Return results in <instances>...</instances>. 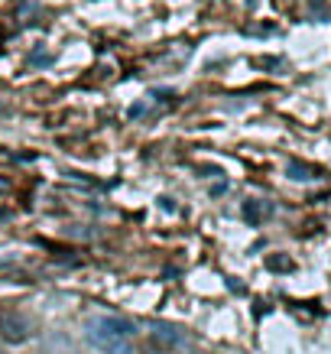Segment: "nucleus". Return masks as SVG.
<instances>
[{"label": "nucleus", "mask_w": 331, "mask_h": 354, "mask_svg": "<svg viewBox=\"0 0 331 354\" xmlns=\"http://www.w3.org/2000/svg\"><path fill=\"white\" fill-rule=\"evenodd\" d=\"M153 338L160 344H166V348H182L185 344V332L172 322H153Z\"/></svg>", "instance_id": "3"}, {"label": "nucleus", "mask_w": 331, "mask_h": 354, "mask_svg": "<svg viewBox=\"0 0 331 354\" xmlns=\"http://www.w3.org/2000/svg\"><path fill=\"white\" fill-rule=\"evenodd\" d=\"M267 267L273 270V273H292L296 263H292V257H286V254H273V257H267Z\"/></svg>", "instance_id": "6"}, {"label": "nucleus", "mask_w": 331, "mask_h": 354, "mask_svg": "<svg viewBox=\"0 0 331 354\" xmlns=\"http://www.w3.org/2000/svg\"><path fill=\"white\" fill-rule=\"evenodd\" d=\"M0 354H3V351H0Z\"/></svg>", "instance_id": "9"}, {"label": "nucleus", "mask_w": 331, "mask_h": 354, "mask_svg": "<svg viewBox=\"0 0 331 354\" xmlns=\"http://www.w3.org/2000/svg\"><path fill=\"white\" fill-rule=\"evenodd\" d=\"M30 322L23 319V315H3L0 319V335H3V342H13V344H20L30 338Z\"/></svg>", "instance_id": "2"}, {"label": "nucleus", "mask_w": 331, "mask_h": 354, "mask_svg": "<svg viewBox=\"0 0 331 354\" xmlns=\"http://www.w3.org/2000/svg\"><path fill=\"white\" fill-rule=\"evenodd\" d=\"M0 189L7 192V189H10V179H3V176H0Z\"/></svg>", "instance_id": "8"}, {"label": "nucleus", "mask_w": 331, "mask_h": 354, "mask_svg": "<svg viewBox=\"0 0 331 354\" xmlns=\"http://www.w3.org/2000/svg\"><path fill=\"white\" fill-rule=\"evenodd\" d=\"M104 351L107 354H133V344H130V338H127V342H111Z\"/></svg>", "instance_id": "7"}, {"label": "nucleus", "mask_w": 331, "mask_h": 354, "mask_svg": "<svg viewBox=\"0 0 331 354\" xmlns=\"http://www.w3.org/2000/svg\"><path fill=\"white\" fill-rule=\"evenodd\" d=\"M273 208L269 205H263V202H256V198H250V202H244V215H247V221L250 225H260L263 221V215H269Z\"/></svg>", "instance_id": "5"}, {"label": "nucleus", "mask_w": 331, "mask_h": 354, "mask_svg": "<svg viewBox=\"0 0 331 354\" xmlns=\"http://www.w3.org/2000/svg\"><path fill=\"white\" fill-rule=\"evenodd\" d=\"M286 176H289V179H296V183H309V179H319L321 172L319 169H309L305 162H289Z\"/></svg>", "instance_id": "4"}, {"label": "nucleus", "mask_w": 331, "mask_h": 354, "mask_svg": "<svg viewBox=\"0 0 331 354\" xmlns=\"http://www.w3.org/2000/svg\"><path fill=\"white\" fill-rule=\"evenodd\" d=\"M88 342L97 344V348H107L111 342H127L137 335V322L130 319H114V315H101V319H91L85 328Z\"/></svg>", "instance_id": "1"}]
</instances>
